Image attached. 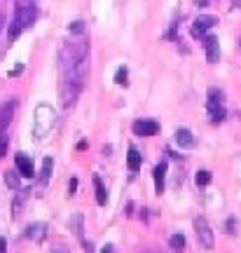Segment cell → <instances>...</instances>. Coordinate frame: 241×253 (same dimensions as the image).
Here are the masks:
<instances>
[{
  "label": "cell",
  "instance_id": "17",
  "mask_svg": "<svg viewBox=\"0 0 241 253\" xmlns=\"http://www.w3.org/2000/svg\"><path fill=\"white\" fill-rule=\"evenodd\" d=\"M19 176H21L19 171H12V169H9V171H5V183H7L9 188L19 190V188H21V183H19Z\"/></svg>",
  "mask_w": 241,
  "mask_h": 253
},
{
  "label": "cell",
  "instance_id": "24",
  "mask_svg": "<svg viewBox=\"0 0 241 253\" xmlns=\"http://www.w3.org/2000/svg\"><path fill=\"white\" fill-rule=\"evenodd\" d=\"M78 190V178H71V188H68V195H75Z\"/></svg>",
  "mask_w": 241,
  "mask_h": 253
},
{
  "label": "cell",
  "instance_id": "5",
  "mask_svg": "<svg viewBox=\"0 0 241 253\" xmlns=\"http://www.w3.org/2000/svg\"><path fill=\"white\" fill-rule=\"evenodd\" d=\"M215 24H218V19L211 17V14H201V17L195 19V24H192V38H204V33L208 31V28H213Z\"/></svg>",
  "mask_w": 241,
  "mask_h": 253
},
{
  "label": "cell",
  "instance_id": "13",
  "mask_svg": "<svg viewBox=\"0 0 241 253\" xmlns=\"http://www.w3.org/2000/svg\"><path fill=\"white\" fill-rule=\"evenodd\" d=\"M176 143H178L180 148H195L197 141L190 129H178V131H176Z\"/></svg>",
  "mask_w": 241,
  "mask_h": 253
},
{
  "label": "cell",
  "instance_id": "9",
  "mask_svg": "<svg viewBox=\"0 0 241 253\" xmlns=\"http://www.w3.org/2000/svg\"><path fill=\"white\" fill-rule=\"evenodd\" d=\"M12 115H14V101H2L0 103V131H5L9 126Z\"/></svg>",
  "mask_w": 241,
  "mask_h": 253
},
{
  "label": "cell",
  "instance_id": "15",
  "mask_svg": "<svg viewBox=\"0 0 241 253\" xmlns=\"http://www.w3.org/2000/svg\"><path fill=\"white\" fill-rule=\"evenodd\" d=\"M94 188H96V202L101 204V207H106L108 192H106V188H103V183H101V178H98V176H94Z\"/></svg>",
  "mask_w": 241,
  "mask_h": 253
},
{
  "label": "cell",
  "instance_id": "18",
  "mask_svg": "<svg viewBox=\"0 0 241 253\" xmlns=\"http://www.w3.org/2000/svg\"><path fill=\"white\" fill-rule=\"evenodd\" d=\"M171 249H173V253H183V249H185V237L183 235H173L169 239Z\"/></svg>",
  "mask_w": 241,
  "mask_h": 253
},
{
  "label": "cell",
  "instance_id": "27",
  "mask_svg": "<svg viewBox=\"0 0 241 253\" xmlns=\"http://www.w3.org/2000/svg\"><path fill=\"white\" fill-rule=\"evenodd\" d=\"M52 253H71V251H68V249H63V246H56Z\"/></svg>",
  "mask_w": 241,
  "mask_h": 253
},
{
  "label": "cell",
  "instance_id": "25",
  "mask_svg": "<svg viewBox=\"0 0 241 253\" xmlns=\"http://www.w3.org/2000/svg\"><path fill=\"white\" fill-rule=\"evenodd\" d=\"M101 253H117V249L113 244H106L103 249H101Z\"/></svg>",
  "mask_w": 241,
  "mask_h": 253
},
{
  "label": "cell",
  "instance_id": "20",
  "mask_svg": "<svg viewBox=\"0 0 241 253\" xmlns=\"http://www.w3.org/2000/svg\"><path fill=\"white\" fill-rule=\"evenodd\" d=\"M73 232L82 239V216H73Z\"/></svg>",
  "mask_w": 241,
  "mask_h": 253
},
{
  "label": "cell",
  "instance_id": "14",
  "mask_svg": "<svg viewBox=\"0 0 241 253\" xmlns=\"http://www.w3.org/2000/svg\"><path fill=\"white\" fill-rule=\"evenodd\" d=\"M206 106H208V115H211V120H213V122L225 120V106H223V103H206Z\"/></svg>",
  "mask_w": 241,
  "mask_h": 253
},
{
  "label": "cell",
  "instance_id": "26",
  "mask_svg": "<svg viewBox=\"0 0 241 253\" xmlns=\"http://www.w3.org/2000/svg\"><path fill=\"white\" fill-rule=\"evenodd\" d=\"M5 249H7V242H5V239L0 237V253H5Z\"/></svg>",
  "mask_w": 241,
  "mask_h": 253
},
{
  "label": "cell",
  "instance_id": "21",
  "mask_svg": "<svg viewBox=\"0 0 241 253\" xmlns=\"http://www.w3.org/2000/svg\"><path fill=\"white\" fill-rule=\"evenodd\" d=\"M126 78H129V73H126V68L122 66V68L117 71V75H115V82H117V84H126V82H129Z\"/></svg>",
  "mask_w": 241,
  "mask_h": 253
},
{
  "label": "cell",
  "instance_id": "8",
  "mask_svg": "<svg viewBox=\"0 0 241 253\" xmlns=\"http://www.w3.org/2000/svg\"><path fill=\"white\" fill-rule=\"evenodd\" d=\"M47 223H31V225L26 227V239H31V242H36V244H40L42 239L47 237Z\"/></svg>",
  "mask_w": 241,
  "mask_h": 253
},
{
  "label": "cell",
  "instance_id": "10",
  "mask_svg": "<svg viewBox=\"0 0 241 253\" xmlns=\"http://www.w3.org/2000/svg\"><path fill=\"white\" fill-rule=\"evenodd\" d=\"M204 47H206V59H208V63H215V61H218V54H220V47H218V38L206 36V38H204Z\"/></svg>",
  "mask_w": 241,
  "mask_h": 253
},
{
  "label": "cell",
  "instance_id": "19",
  "mask_svg": "<svg viewBox=\"0 0 241 253\" xmlns=\"http://www.w3.org/2000/svg\"><path fill=\"white\" fill-rule=\"evenodd\" d=\"M195 181H197V185H208V183L213 181V176H211V171H197Z\"/></svg>",
  "mask_w": 241,
  "mask_h": 253
},
{
  "label": "cell",
  "instance_id": "22",
  "mask_svg": "<svg viewBox=\"0 0 241 253\" xmlns=\"http://www.w3.org/2000/svg\"><path fill=\"white\" fill-rule=\"evenodd\" d=\"M5 155H7V134L0 131V157H5Z\"/></svg>",
  "mask_w": 241,
  "mask_h": 253
},
{
  "label": "cell",
  "instance_id": "3",
  "mask_svg": "<svg viewBox=\"0 0 241 253\" xmlns=\"http://www.w3.org/2000/svg\"><path fill=\"white\" fill-rule=\"evenodd\" d=\"M54 122H56V113H54V108H49V106H38L36 108V122H33V131H36L38 138H42L45 134H49V129L54 126Z\"/></svg>",
  "mask_w": 241,
  "mask_h": 253
},
{
  "label": "cell",
  "instance_id": "23",
  "mask_svg": "<svg viewBox=\"0 0 241 253\" xmlns=\"http://www.w3.org/2000/svg\"><path fill=\"white\" fill-rule=\"evenodd\" d=\"M82 31H84V26H82V21H75L71 26V33H75V36H80Z\"/></svg>",
  "mask_w": 241,
  "mask_h": 253
},
{
  "label": "cell",
  "instance_id": "6",
  "mask_svg": "<svg viewBox=\"0 0 241 253\" xmlns=\"http://www.w3.org/2000/svg\"><path fill=\"white\" fill-rule=\"evenodd\" d=\"M14 164H17V171L24 176V178H33L36 176V167H33V160L28 157V155L19 153L17 157H14Z\"/></svg>",
  "mask_w": 241,
  "mask_h": 253
},
{
  "label": "cell",
  "instance_id": "12",
  "mask_svg": "<svg viewBox=\"0 0 241 253\" xmlns=\"http://www.w3.org/2000/svg\"><path fill=\"white\" fill-rule=\"evenodd\" d=\"M141 162H143V155H141L134 145H131V148H129V155H126V167H129V171L136 173L138 169H141Z\"/></svg>",
  "mask_w": 241,
  "mask_h": 253
},
{
  "label": "cell",
  "instance_id": "2",
  "mask_svg": "<svg viewBox=\"0 0 241 253\" xmlns=\"http://www.w3.org/2000/svg\"><path fill=\"white\" fill-rule=\"evenodd\" d=\"M36 17H38V9L33 7V5H19L17 12H14V21H12L9 28H7L9 42H12V40H17V38L21 36V31H24V28L33 26Z\"/></svg>",
  "mask_w": 241,
  "mask_h": 253
},
{
  "label": "cell",
  "instance_id": "4",
  "mask_svg": "<svg viewBox=\"0 0 241 253\" xmlns=\"http://www.w3.org/2000/svg\"><path fill=\"white\" fill-rule=\"evenodd\" d=\"M195 232H197L199 244L204 246V249H213V230H211V225H208V220L204 216L195 218Z\"/></svg>",
  "mask_w": 241,
  "mask_h": 253
},
{
  "label": "cell",
  "instance_id": "11",
  "mask_svg": "<svg viewBox=\"0 0 241 253\" xmlns=\"http://www.w3.org/2000/svg\"><path fill=\"white\" fill-rule=\"evenodd\" d=\"M152 176H155V192L161 195V192H164V181H166V162L157 164L155 171H152Z\"/></svg>",
  "mask_w": 241,
  "mask_h": 253
},
{
  "label": "cell",
  "instance_id": "7",
  "mask_svg": "<svg viewBox=\"0 0 241 253\" xmlns=\"http://www.w3.org/2000/svg\"><path fill=\"white\" fill-rule=\"evenodd\" d=\"M160 131V125L155 120H136L134 122V134L136 136H155Z\"/></svg>",
  "mask_w": 241,
  "mask_h": 253
},
{
  "label": "cell",
  "instance_id": "1",
  "mask_svg": "<svg viewBox=\"0 0 241 253\" xmlns=\"http://www.w3.org/2000/svg\"><path fill=\"white\" fill-rule=\"evenodd\" d=\"M87 54L89 45L84 42V38H73L61 47V101L63 106H71L82 91L84 78H87Z\"/></svg>",
  "mask_w": 241,
  "mask_h": 253
},
{
  "label": "cell",
  "instance_id": "16",
  "mask_svg": "<svg viewBox=\"0 0 241 253\" xmlns=\"http://www.w3.org/2000/svg\"><path fill=\"white\" fill-rule=\"evenodd\" d=\"M52 167H54L52 157H47L45 162H42V171H40V185H45V183L49 181V176H52Z\"/></svg>",
  "mask_w": 241,
  "mask_h": 253
}]
</instances>
